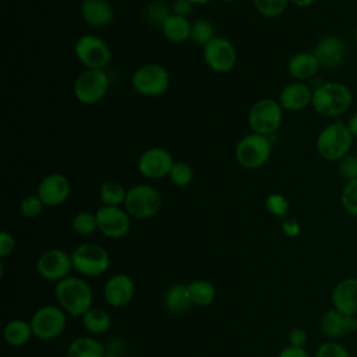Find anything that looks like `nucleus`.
<instances>
[{
  "mask_svg": "<svg viewBox=\"0 0 357 357\" xmlns=\"http://www.w3.org/2000/svg\"><path fill=\"white\" fill-rule=\"evenodd\" d=\"M312 89L311 106L315 113L322 117H340L347 113L353 105V92L343 82L322 81Z\"/></svg>",
  "mask_w": 357,
  "mask_h": 357,
  "instance_id": "f257e3e1",
  "label": "nucleus"
},
{
  "mask_svg": "<svg viewBox=\"0 0 357 357\" xmlns=\"http://www.w3.org/2000/svg\"><path fill=\"white\" fill-rule=\"evenodd\" d=\"M54 296L70 317H82L92 308L93 293L89 283L77 276H67L56 283Z\"/></svg>",
  "mask_w": 357,
  "mask_h": 357,
  "instance_id": "f03ea898",
  "label": "nucleus"
},
{
  "mask_svg": "<svg viewBox=\"0 0 357 357\" xmlns=\"http://www.w3.org/2000/svg\"><path fill=\"white\" fill-rule=\"evenodd\" d=\"M353 139L346 121L333 120L318 132L315 149L322 159L328 162H339L350 153Z\"/></svg>",
  "mask_w": 357,
  "mask_h": 357,
  "instance_id": "7ed1b4c3",
  "label": "nucleus"
},
{
  "mask_svg": "<svg viewBox=\"0 0 357 357\" xmlns=\"http://www.w3.org/2000/svg\"><path fill=\"white\" fill-rule=\"evenodd\" d=\"M131 85L137 93L146 98H156L169 89L170 75L163 66L146 63L132 73Z\"/></svg>",
  "mask_w": 357,
  "mask_h": 357,
  "instance_id": "20e7f679",
  "label": "nucleus"
},
{
  "mask_svg": "<svg viewBox=\"0 0 357 357\" xmlns=\"http://www.w3.org/2000/svg\"><path fill=\"white\" fill-rule=\"evenodd\" d=\"M73 269L86 278L103 275L109 265L110 257L107 251L95 243H84L71 252Z\"/></svg>",
  "mask_w": 357,
  "mask_h": 357,
  "instance_id": "39448f33",
  "label": "nucleus"
},
{
  "mask_svg": "<svg viewBox=\"0 0 357 357\" xmlns=\"http://www.w3.org/2000/svg\"><path fill=\"white\" fill-rule=\"evenodd\" d=\"M283 120V109L280 103L271 98L257 100L248 112V124L252 132L271 137L275 134Z\"/></svg>",
  "mask_w": 357,
  "mask_h": 357,
  "instance_id": "423d86ee",
  "label": "nucleus"
},
{
  "mask_svg": "<svg viewBox=\"0 0 357 357\" xmlns=\"http://www.w3.org/2000/svg\"><path fill=\"white\" fill-rule=\"evenodd\" d=\"M272 152V141L266 135L247 134L236 145L234 156L244 169H258L264 166Z\"/></svg>",
  "mask_w": 357,
  "mask_h": 357,
  "instance_id": "0eeeda50",
  "label": "nucleus"
},
{
  "mask_svg": "<svg viewBox=\"0 0 357 357\" xmlns=\"http://www.w3.org/2000/svg\"><path fill=\"white\" fill-rule=\"evenodd\" d=\"M162 206L159 191L149 184H135L127 190L124 209L131 218L149 219L155 216Z\"/></svg>",
  "mask_w": 357,
  "mask_h": 357,
  "instance_id": "6e6552de",
  "label": "nucleus"
},
{
  "mask_svg": "<svg viewBox=\"0 0 357 357\" xmlns=\"http://www.w3.org/2000/svg\"><path fill=\"white\" fill-rule=\"evenodd\" d=\"M74 53L78 61L88 70H105L112 60L109 45L99 36L86 33L77 39Z\"/></svg>",
  "mask_w": 357,
  "mask_h": 357,
  "instance_id": "1a4fd4ad",
  "label": "nucleus"
},
{
  "mask_svg": "<svg viewBox=\"0 0 357 357\" xmlns=\"http://www.w3.org/2000/svg\"><path fill=\"white\" fill-rule=\"evenodd\" d=\"M29 322L35 337L40 340H53L64 332L67 326V314L60 305H43L33 312Z\"/></svg>",
  "mask_w": 357,
  "mask_h": 357,
  "instance_id": "9d476101",
  "label": "nucleus"
},
{
  "mask_svg": "<svg viewBox=\"0 0 357 357\" xmlns=\"http://www.w3.org/2000/svg\"><path fill=\"white\" fill-rule=\"evenodd\" d=\"M109 89V75L105 70L82 71L73 86L75 99L82 105H95L100 102Z\"/></svg>",
  "mask_w": 357,
  "mask_h": 357,
  "instance_id": "9b49d317",
  "label": "nucleus"
},
{
  "mask_svg": "<svg viewBox=\"0 0 357 357\" xmlns=\"http://www.w3.org/2000/svg\"><path fill=\"white\" fill-rule=\"evenodd\" d=\"M202 56L206 66L215 73H229L237 61V52L234 45L223 38L215 36L208 45L202 47Z\"/></svg>",
  "mask_w": 357,
  "mask_h": 357,
  "instance_id": "f8f14e48",
  "label": "nucleus"
},
{
  "mask_svg": "<svg viewBox=\"0 0 357 357\" xmlns=\"http://www.w3.org/2000/svg\"><path fill=\"white\" fill-rule=\"evenodd\" d=\"M73 269L71 254L61 248H50L42 252L36 261L38 273L50 282H60L67 278Z\"/></svg>",
  "mask_w": 357,
  "mask_h": 357,
  "instance_id": "ddd939ff",
  "label": "nucleus"
},
{
  "mask_svg": "<svg viewBox=\"0 0 357 357\" xmlns=\"http://www.w3.org/2000/svg\"><path fill=\"white\" fill-rule=\"evenodd\" d=\"M173 163V156L167 149L153 146L141 153L137 162V167L141 176H144L145 178L158 180L169 177Z\"/></svg>",
  "mask_w": 357,
  "mask_h": 357,
  "instance_id": "4468645a",
  "label": "nucleus"
},
{
  "mask_svg": "<svg viewBox=\"0 0 357 357\" xmlns=\"http://www.w3.org/2000/svg\"><path fill=\"white\" fill-rule=\"evenodd\" d=\"M98 230L109 238H120L130 230V215L120 206H100L96 212Z\"/></svg>",
  "mask_w": 357,
  "mask_h": 357,
  "instance_id": "2eb2a0df",
  "label": "nucleus"
},
{
  "mask_svg": "<svg viewBox=\"0 0 357 357\" xmlns=\"http://www.w3.org/2000/svg\"><path fill=\"white\" fill-rule=\"evenodd\" d=\"M312 53L318 59L321 67L337 68L346 60L347 46L340 36L329 33L317 40Z\"/></svg>",
  "mask_w": 357,
  "mask_h": 357,
  "instance_id": "dca6fc26",
  "label": "nucleus"
},
{
  "mask_svg": "<svg viewBox=\"0 0 357 357\" xmlns=\"http://www.w3.org/2000/svg\"><path fill=\"white\" fill-rule=\"evenodd\" d=\"M70 191V181L64 174L50 173L40 180L36 195L42 199L45 206H57L68 198Z\"/></svg>",
  "mask_w": 357,
  "mask_h": 357,
  "instance_id": "f3484780",
  "label": "nucleus"
},
{
  "mask_svg": "<svg viewBox=\"0 0 357 357\" xmlns=\"http://www.w3.org/2000/svg\"><path fill=\"white\" fill-rule=\"evenodd\" d=\"M135 294L134 280L126 273H116L110 276L103 287L105 301L114 307L120 308L127 305Z\"/></svg>",
  "mask_w": 357,
  "mask_h": 357,
  "instance_id": "a211bd4d",
  "label": "nucleus"
},
{
  "mask_svg": "<svg viewBox=\"0 0 357 357\" xmlns=\"http://www.w3.org/2000/svg\"><path fill=\"white\" fill-rule=\"evenodd\" d=\"M312 91V86L307 82L293 81L282 88L278 102L280 103L283 110L300 112L311 106Z\"/></svg>",
  "mask_w": 357,
  "mask_h": 357,
  "instance_id": "6ab92c4d",
  "label": "nucleus"
},
{
  "mask_svg": "<svg viewBox=\"0 0 357 357\" xmlns=\"http://www.w3.org/2000/svg\"><path fill=\"white\" fill-rule=\"evenodd\" d=\"M321 64L312 52L294 53L287 61V71L294 81L307 82L317 77Z\"/></svg>",
  "mask_w": 357,
  "mask_h": 357,
  "instance_id": "aec40b11",
  "label": "nucleus"
},
{
  "mask_svg": "<svg viewBox=\"0 0 357 357\" xmlns=\"http://www.w3.org/2000/svg\"><path fill=\"white\" fill-rule=\"evenodd\" d=\"M332 304L342 314H357V278H344L335 284Z\"/></svg>",
  "mask_w": 357,
  "mask_h": 357,
  "instance_id": "412c9836",
  "label": "nucleus"
},
{
  "mask_svg": "<svg viewBox=\"0 0 357 357\" xmlns=\"http://www.w3.org/2000/svg\"><path fill=\"white\" fill-rule=\"evenodd\" d=\"M113 8L106 0H96L82 3L81 6V17L82 20L95 28H102L109 25L113 21Z\"/></svg>",
  "mask_w": 357,
  "mask_h": 357,
  "instance_id": "4be33fe9",
  "label": "nucleus"
},
{
  "mask_svg": "<svg viewBox=\"0 0 357 357\" xmlns=\"http://www.w3.org/2000/svg\"><path fill=\"white\" fill-rule=\"evenodd\" d=\"M160 31L169 42L184 43L185 40L190 39L191 22L185 17H180L170 13V15L162 22Z\"/></svg>",
  "mask_w": 357,
  "mask_h": 357,
  "instance_id": "5701e85b",
  "label": "nucleus"
},
{
  "mask_svg": "<svg viewBox=\"0 0 357 357\" xmlns=\"http://www.w3.org/2000/svg\"><path fill=\"white\" fill-rule=\"evenodd\" d=\"M163 305L172 314H183L191 305L192 301L188 293V284L177 283L170 286L163 296Z\"/></svg>",
  "mask_w": 357,
  "mask_h": 357,
  "instance_id": "b1692460",
  "label": "nucleus"
},
{
  "mask_svg": "<svg viewBox=\"0 0 357 357\" xmlns=\"http://www.w3.org/2000/svg\"><path fill=\"white\" fill-rule=\"evenodd\" d=\"M105 346L89 336L74 339L67 347V357H105Z\"/></svg>",
  "mask_w": 357,
  "mask_h": 357,
  "instance_id": "393cba45",
  "label": "nucleus"
},
{
  "mask_svg": "<svg viewBox=\"0 0 357 357\" xmlns=\"http://www.w3.org/2000/svg\"><path fill=\"white\" fill-rule=\"evenodd\" d=\"M3 336L7 344L14 347H21L29 342V339L33 336L31 322H26L24 319H11L6 324Z\"/></svg>",
  "mask_w": 357,
  "mask_h": 357,
  "instance_id": "a878e982",
  "label": "nucleus"
},
{
  "mask_svg": "<svg viewBox=\"0 0 357 357\" xmlns=\"http://www.w3.org/2000/svg\"><path fill=\"white\" fill-rule=\"evenodd\" d=\"M82 325L92 335L106 333L112 326V317L103 308H91L82 317Z\"/></svg>",
  "mask_w": 357,
  "mask_h": 357,
  "instance_id": "bb28decb",
  "label": "nucleus"
},
{
  "mask_svg": "<svg viewBox=\"0 0 357 357\" xmlns=\"http://www.w3.org/2000/svg\"><path fill=\"white\" fill-rule=\"evenodd\" d=\"M188 293L192 301V305L208 307L213 303L216 291L211 282L204 279H195L188 283Z\"/></svg>",
  "mask_w": 357,
  "mask_h": 357,
  "instance_id": "cd10ccee",
  "label": "nucleus"
},
{
  "mask_svg": "<svg viewBox=\"0 0 357 357\" xmlns=\"http://www.w3.org/2000/svg\"><path fill=\"white\" fill-rule=\"evenodd\" d=\"M321 331L329 340H336L346 335L343 325V314L336 308H329L324 312L321 318Z\"/></svg>",
  "mask_w": 357,
  "mask_h": 357,
  "instance_id": "c85d7f7f",
  "label": "nucleus"
},
{
  "mask_svg": "<svg viewBox=\"0 0 357 357\" xmlns=\"http://www.w3.org/2000/svg\"><path fill=\"white\" fill-rule=\"evenodd\" d=\"M127 190L117 181H106L100 185L99 198L105 206L124 205Z\"/></svg>",
  "mask_w": 357,
  "mask_h": 357,
  "instance_id": "c756f323",
  "label": "nucleus"
},
{
  "mask_svg": "<svg viewBox=\"0 0 357 357\" xmlns=\"http://www.w3.org/2000/svg\"><path fill=\"white\" fill-rule=\"evenodd\" d=\"M215 28L211 21L208 20H195L191 22V35L190 40H192L198 46H205L208 45L213 38H215Z\"/></svg>",
  "mask_w": 357,
  "mask_h": 357,
  "instance_id": "7c9ffc66",
  "label": "nucleus"
},
{
  "mask_svg": "<svg viewBox=\"0 0 357 357\" xmlns=\"http://www.w3.org/2000/svg\"><path fill=\"white\" fill-rule=\"evenodd\" d=\"M169 178L176 187H187L194 178V170L188 163L183 160L174 162L170 169Z\"/></svg>",
  "mask_w": 357,
  "mask_h": 357,
  "instance_id": "2f4dec72",
  "label": "nucleus"
},
{
  "mask_svg": "<svg viewBox=\"0 0 357 357\" xmlns=\"http://www.w3.org/2000/svg\"><path fill=\"white\" fill-rule=\"evenodd\" d=\"M73 230L77 234L81 236H89L93 231L98 230V220H96V215L91 213V212H79L73 218Z\"/></svg>",
  "mask_w": 357,
  "mask_h": 357,
  "instance_id": "473e14b6",
  "label": "nucleus"
},
{
  "mask_svg": "<svg viewBox=\"0 0 357 357\" xmlns=\"http://www.w3.org/2000/svg\"><path fill=\"white\" fill-rule=\"evenodd\" d=\"M252 3L255 10L268 18L280 17L289 6V0H252Z\"/></svg>",
  "mask_w": 357,
  "mask_h": 357,
  "instance_id": "72a5a7b5",
  "label": "nucleus"
},
{
  "mask_svg": "<svg viewBox=\"0 0 357 357\" xmlns=\"http://www.w3.org/2000/svg\"><path fill=\"white\" fill-rule=\"evenodd\" d=\"M340 204L349 215L357 218V180L344 183L340 192Z\"/></svg>",
  "mask_w": 357,
  "mask_h": 357,
  "instance_id": "f704fd0d",
  "label": "nucleus"
},
{
  "mask_svg": "<svg viewBox=\"0 0 357 357\" xmlns=\"http://www.w3.org/2000/svg\"><path fill=\"white\" fill-rule=\"evenodd\" d=\"M265 208L271 215L276 218H286L290 212V202L284 195L273 192L266 197Z\"/></svg>",
  "mask_w": 357,
  "mask_h": 357,
  "instance_id": "c9c22d12",
  "label": "nucleus"
},
{
  "mask_svg": "<svg viewBox=\"0 0 357 357\" xmlns=\"http://www.w3.org/2000/svg\"><path fill=\"white\" fill-rule=\"evenodd\" d=\"M45 204L38 195H26L20 202V212L28 219H33L40 215Z\"/></svg>",
  "mask_w": 357,
  "mask_h": 357,
  "instance_id": "e433bc0d",
  "label": "nucleus"
},
{
  "mask_svg": "<svg viewBox=\"0 0 357 357\" xmlns=\"http://www.w3.org/2000/svg\"><path fill=\"white\" fill-rule=\"evenodd\" d=\"M337 172L344 181L357 180V155L349 153L343 159H340L337 165Z\"/></svg>",
  "mask_w": 357,
  "mask_h": 357,
  "instance_id": "4c0bfd02",
  "label": "nucleus"
},
{
  "mask_svg": "<svg viewBox=\"0 0 357 357\" xmlns=\"http://www.w3.org/2000/svg\"><path fill=\"white\" fill-rule=\"evenodd\" d=\"M315 357H350V354L347 349L339 342L328 340L317 349Z\"/></svg>",
  "mask_w": 357,
  "mask_h": 357,
  "instance_id": "58836bf2",
  "label": "nucleus"
},
{
  "mask_svg": "<svg viewBox=\"0 0 357 357\" xmlns=\"http://www.w3.org/2000/svg\"><path fill=\"white\" fill-rule=\"evenodd\" d=\"M148 20L153 24H159L162 25V22L170 15L169 10L165 7L163 3H153L149 6L148 8Z\"/></svg>",
  "mask_w": 357,
  "mask_h": 357,
  "instance_id": "ea45409f",
  "label": "nucleus"
},
{
  "mask_svg": "<svg viewBox=\"0 0 357 357\" xmlns=\"http://www.w3.org/2000/svg\"><path fill=\"white\" fill-rule=\"evenodd\" d=\"M15 248V238L14 236L7 231V230H3L0 233V257L6 258L8 257Z\"/></svg>",
  "mask_w": 357,
  "mask_h": 357,
  "instance_id": "a19ab883",
  "label": "nucleus"
},
{
  "mask_svg": "<svg viewBox=\"0 0 357 357\" xmlns=\"http://www.w3.org/2000/svg\"><path fill=\"white\" fill-rule=\"evenodd\" d=\"M289 343L290 346H294V347H304L307 344V332L301 328H294L289 332Z\"/></svg>",
  "mask_w": 357,
  "mask_h": 357,
  "instance_id": "79ce46f5",
  "label": "nucleus"
},
{
  "mask_svg": "<svg viewBox=\"0 0 357 357\" xmlns=\"http://www.w3.org/2000/svg\"><path fill=\"white\" fill-rule=\"evenodd\" d=\"M194 4L190 0H174L172 4V13L180 17L188 18V15L192 13Z\"/></svg>",
  "mask_w": 357,
  "mask_h": 357,
  "instance_id": "37998d69",
  "label": "nucleus"
},
{
  "mask_svg": "<svg viewBox=\"0 0 357 357\" xmlns=\"http://www.w3.org/2000/svg\"><path fill=\"white\" fill-rule=\"evenodd\" d=\"M282 230L283 233L287 236V237H297L301 231V227H300V223L296 220V219H291V218H286L283 222H282Z\"/></svg>",
  "mask_w": 357,
  "mask_h": 357,
  "instance_id": "c03bdc74",
  "label": "nucleus"
},
{
  "mask_svg": "<svg viewBox=\"0 0 357 357\" xmlns=\"http://www.w3.org/2000/svg\"><path fill=\"white\" fill-rule=\"evenodd\" d=\"M278 357H308V353L304 347L287 346L278 354Z\"/></svg>",
  "mask_w": 357,
  "mask_h": 357,
  "instance_id": "a18cd8bd",
  "label": "nucleus"
},
{
  "mask_svg": "<svg viewBox=\"0 0 357 357\" xmlns=\"http://www.w3.org/2000/svg\"><path fill=\"white\" fill-rule=\"evenodd\" d=\"M343 325L346 335L357 332V314H343Z\"/></svg>",
  "mask_w": 357,
  "mask_h": 357,
  "instance_id": "49530a36",
  "label": "nucleus"
},
{
  "mask_svg": "<svg viewBox=\"0 0 357 357\" xmlns=\"http://www.w3.org/2000/svg\"><path fill=\"white\" fill-rule=\"evenodd\" d=\"M347 124V128L350 131V134L353 135V138L357 139V112H354L346 121Z\"/></svg>",
  "mask_w": 357,
  "mask_h": 357,
  "instance_id": "de8ad7c7",
  "label": "nucleus"
},
{
  "mask_svg": "<svg viewBox=\"0 0 357 357\" xmlns=\"http://www.w3.org/2000/svg\"><path fill=\"white\" fill-rule=\"evenodd\" d=\"M315 0H289V3L297 6V7H301V8H305V7H310L314 4Z\"/></svg>",
  "mask_w": 357,
  "mask_h": 357,
  "instance_id": "09e8293b",
  "label": "nucleus"
},
{
  "mask_svg": "<svg viewBox=\"0 0 357 357\" xmlns=\"http://www.w3.org/2000/svg\"><path fill=\"white\" fill-rule=\"evenodd\" d=\"M194 6H202V4H206V3H209V1H212V0H190Z\"/></svg>",
  "mask_w": 357,
  "mask_h": 357,
  "instance_id": "8fccbe9b",
  "label": "nucleus"
},
{
  "mask_svg": "<svg viewBox=\"0 0 357 357\" xmlns=\"http://www.w3.org/2000/svg\"><path fill=\"white\" fill-rule=\"evenodd\" d=\"M105 357H119L116 353H106Z\"/></svg>",
  "mask_w": 357,
  "mask_h": 357,
  "instance_id": "3c124183",
  "label": "nucleus"
},
{
  "mask_svg": "<svg viewBox=\"0 0 357 357\" xmlns=\"http://www.w3.org/2000/svg\"><path fill=\"white\" fill-rule=\"evenodd\" d=\"M354 40H356V43H357V28H356V31H354Z\"/></svg>",
  "mask_w": 357,
  "mask_h": 357,
  "instance_id": "603ef678",
  "label": "nucleus"
},
{
  "mask_svg": "<svg viewBox=\"0 0 357 357\" xmlns=\"http://www.w3.org/2000/svg\"><path fill=\"white\" fill-rule=\"evenodd\" d=\"M222 1H225V3H231V1H234V0H222Z\"/></svg>",
  "mask_w": 357,
  "mask_h": 357,
  "instance_id": "864d4df0",
  "label": "nucleus"
},
{
  "mask_svg": "<svg viewBox=\"0 0 357 357\" xmlns=\"http://www.w3.org/2000/svg\"><path fill=\"white\" fill-rule=\"evenodd\" d=\"M88 1H96V0H82V3H88Z\"/></svg>",
  "mask_w": 357,
  "mask_h": 357,
  "instance_id": "5fc2aeb1",
  "label": "nucleus"
}]
</instances>
